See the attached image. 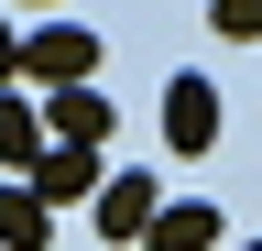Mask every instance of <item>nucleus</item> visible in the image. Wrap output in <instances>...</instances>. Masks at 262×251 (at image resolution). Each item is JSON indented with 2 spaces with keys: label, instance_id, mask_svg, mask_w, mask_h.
Wrapping results in <instances>:
<instances>
[{
  "label": "nucleus",
  "instance_id": "nucleus-1",
  "mask_svg": "<svg viewBox=\"0 0 262 251\" xmlns=\"http://www.w3.org/2000/svg\"><path fill=\"white\" fill-rule=\"evenodd\" d=\"M22 77L33 87H98V33H88V22H33V33H22Z\"/></svg>",
  "mask_w": 262,
  "mask_h": 251
},
{
  "label": "nucleus",
  "instance_id": "nucleus-2",
  "mask_svg": "<svg viewBox=\"0 0 262 251\" xmlns=\"http://www.w3.org/2000/svg\"><path fill=\"white\" fill-rule=\"evenodd\" d=\"M164 142L175 153H208L219 142V77H196V66L164 77Z\"/></svg>",
  "mask_w": 262,
  "mask_h": 251
},
{
  "label": "nucleus",
  "instance_id": "nucleus-3",
  "mask_svg": "<svg viewBox=\"0 0 262 251\" xmlns=\"http://www.w3.org/2000/svg\"><path fill=\"white\" fill-rule=\"evenodd\" d=\"M22 186H33L44 208H88V197H98L110 175H98V153H77V142H55V153H44V164H33Z\"/></svg>",
  "mask_w": 262,
  "mask_h": 251
},
{
  "label": "nucleus",
  "instance_id": "nucleus-4",
  "mask_svg": "<svg viewBox=\"0 0 262 251\" xmlns=\"http://www.w3.org/2000/svg\"><path fill=\"white\" fill-rule=\"evenodd\" d=\"M110 99H98V87H55V99H44V142H77V153H98V142H110Z\"/></svg>",
  "mask_w": 262,
  "mask_h": 251
},
{
  "label": "nucleus",
  "instance_id": "nucleus-5",
  "mask_svg": "<svg viewBox=\"0 0 262 251\" xmlns=\"http://www.w3.org/2000/svg\"><path fill=\"white\" fill-rule=\"evenodd\" d=\"M153 208H164V197H153V175H110V186H98V240H120V251H131V240L153 230Z\"/></svg>",
  "mask_w": 262,
  "mask_h": 251
},
{
  "label": "nucleus",
  "instance_id": "nucleus-6",
  "mask_svg": "<svg viewBox=\"0 0 262 251\" xmlns=\"http://www.w3.org/2000/svg\"><path fill=\"white\" fill-rule=\"evenodd\" d=\"M142 251H219V208L208 197H164L153 230H142Z\"/></svg>",
  "mask_w": 262,
  "mask_h": 251
},
{
  "label": "nucleus",
  "instance_id": "nucleus-7",
  "mask_svg": "<svg viewBox=\"0 0 262 251\" xmlns=\"http://www.w3.org/2000/svg\"><path fill=\"white\" fill-rule=\"evenodd\" d=\"M44 153H55V142H44V109H33V99H0V175L22 186Z\"/></svg>",
  "mask_w": 262,
  "mask_h": 251
},
{
  "label": "nucleus",
  "instance_id": "nucleus-8",
  "mask_svg": "<svg viewBox=\"0 0 262 251\" xmlns=\"http://www.w3.org/2000/svg\"><path fill=\"white\" fill-rule=\"evenodd\" d=\"M44 230H55V208L33 197V186L0 175V251H44Z\"/></svg>",
  "mask_w": 262,
  "mask_h": 251
},
{
  "label": "nucleus",
  "instance_id": "nucleus-9",
  "mask_svg": "<svg viewBox=\"0 0 262 251\" xmlns=\"http://www.w3.org/2000/svg\"><path fill=\"white\" fill-rule=\"evenodd\" d=\"M208 22H219L229 44H262V0H208Z\"/></svg>",
  "mask_w": 262,
  "mask_h": 251
},
{
  "label": "nucleus",
  "instance_id": "nucleus-10",
  "mask_svg": "<svg viewBox=\"0 0 262 251\" xmlns=\"http://www.w3.org/2000/svg\"><path fill=\"white\" fill-rule=\"evenodd\" d=\"M0 77H22V33H11V22H0Z\"/></svg>",
  "mask_w": 262,
  "mask_h": 251
},
{
  "label": "nucleus",
  "instance_id": "nucleus-11",
  "mask_svg": "<svg viewBox=\"0 0 262 251\" xmlns=\"http://www.w3.org/2000/svg\"><path fill=\"white\" fill-rule=\"evenodd\" d=\"M22 11H55V0H22Z\"/></svg>",
  "mask_w": 262,
  "mask_h": 251
},
{
  "label": "nucleus",
  "instance_id": "nucleus-12",
  "mask_svg": "<svg viewBox=\"0 0 262 251\" xmlns=\"http://www.w3.org/2000/svg\"><path fill=\"white\" fill-rule=\"evenodd\" d=\"M251 251H262V240H251Z\"/></svg>",
  "mask_w": 262,
  "mask_h": 251
}]
</instances>
